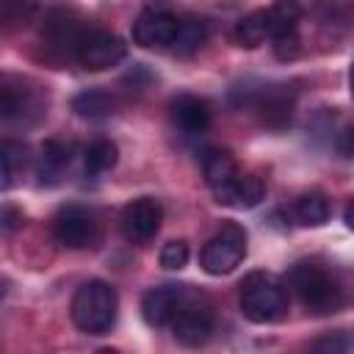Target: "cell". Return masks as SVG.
Wrapping results in <instances>:
<instances>
[{"label": "cell", "mask_w": 354, "mask_h": 354, "mask_svg": "<svg viewBox=\"0 0 354 354\" xmlns=\"http://www.w3.org/2000/svg\"><path fill=\"white\" fill-rule=\"evenodd\" d=\"M72 321L86 335H108L116 324L119 296L105 279L83 282L72 296Z\"/></svg>", "instance_id": "cell-1"}, {"label": "cell", "mask_w": 354, "mask_h": 354, "mask_svg": "<svg viewBox=\"0 0 354 354\" xmlns=\"http://www.w3.org/2000/svg\"><path fill=\"white\" fill-rule=\"evenodd\" d=\"M288 285L296 299L313 313H335L343 304V290L337 279L315 263H296L288 271Z\"/></svg>", "instance_id": "cell-2"}, {"label": "cell", "mask_w": 354, "mask_h": 354, "mask_svg": "<svg viewBox=\"0 0 354 354\" xmlns=\"http://www.w3.org/2000/svg\"><path fill=\"white\" fill-rule=\"evenodd\" d=\"M241 313L252 324H274L288 313V296L285 288L263 274L254 271L241 279Z\"/></svg>", "instance_id": "cell-3"}, {"label": "cell", "mask_w": 354, "mask_h": 354, "mask_svg": "<svg viewBox=\"0 0 354 354\" xmlns=\"http://www.w3.org/2000/svg\"><path fill=\"white\" fill-rule=\"evenodd\" d=\"M246 257V230L235 221H227L205 246L199 254V266L210 277H224L235 271Z\"/></svg>", "instance_id": "cell-4"}, {"label": "cell", "mask_w": 354, "mask_h": 354, "mask_svg": "<svg viewBox=\"0 0 354 354\" xmlns=\"http://www.w3.org/2000/svg\"><path fill=\"white\" fill-rule=\"evenodd\" d=\"M213 324H216L213 307L202 296L185 290V296H183V301H180L169 326H171L174 340H180L183 346H202L210 337Z\"/></svg>", "instance_id": "cell-5"}, {"label": "cell", "mask_w": 354, "mask_h": 354, "mask_svg": "<svg viewBox=\"0 0 354 354\" xmlns=\"http://www.w3.org/2000/svg\"><path fill=\"white\" fill-rule=\"evenodd\" d=\"M124 55H127V44L116 33L88 28V33L83 36V41L75 53V61L88 72H102V69H111L119 61H124Z\"/></svg>", "instance_id": "cell-6"}, {"label": "cell", "mask_w": 354, "mask_h": 354, "mask_svg": "<svg viewBox=\"0 0 354 354\" xmlns=\"http://www.w3.org/2000/svg\"><path fill=\"white\" fill-rule=\"evenodd\" d=\"M53 235L66 249H86L97 238V218L83 205H64L53 216Z\"/></svg>", "instance_id": "cell-7"}, {"label": "cell", "mask_w": 354, "mask_h": 354, "mask_svg": "<svg viewBox=\"0 0 354 354\" xmlns=\"http://www.w3.org/2000/svg\"><path fill=\"white\" fill-rule=\"evenodd\" d=\"M180 19L166 6H149L144 8L133 22V41L144 50H160L171 47Z\"/></svg>", "instance_id": "cell-8"}, {"label": "cell", "mask_w": 354, "mask_h": 354, "mask_svg": "<svg viewBox=\"0 0 354 354\" xmlns=\"http://www.w3.org/2000/svg\"><path fill=\"white\" fill-rule=\"evenodd\" d=\"M160 221H163V207H160V202L155 196H138V199L127 202L122 207V216H119L122 232L133 243L152 241L155 232L160 230Z\"/></svg>", "instance_id": "cell-9"}, {"label": "cell", "mask_w": 354, "mask_h": 354, "mask_svg": "<svg viewBox=\"0 0 354 354\" xmlns=\"http://www.w3.org/2000/svg\"><path fill=\"white\" fill-rule=\"evenodd\" d=\"M185 296V288L183 285H158V288H149L141 299V315L147 321V326L152 329H160V326H169L180 301Z\"/></svg>", "instance_id": "cell-10"}, {"label": "cell", "mask_w": 354, "mask_h": 354, "mask_svg": "<svg viewBox=\"0 0 354 354\" xmlns=\"http://www.w3.org/2000/svg\"><path fill=\"white\" fill-rule=\"evenodd\" d=\"M88 33L86 25H80L77 19H72L66 11H53L47 19H44V28H41V39L47 47L53 50H61V53H77L83 36Z\"/></svg>", "instance_id": "cell-11"}, {"label": "cell", "mask_w": 354, "mask_h": 354, "mask_svg": "<svg viewBox=\"0 0 354 354\" xmlns=\"http://www.w3.org/2000/svg\"><path fill=\"white\" fill-rule=\"evenodd\" d=\"M169 116L171 122L185 133V136H199L210 127V105L207 100L196 97V94H180L169 102Z\"/></svg>", "instance_id": "cell-12"}, {"label": "cell", "mask_w": 354, "mask_h": 354, "mask_svg": "<svg viewBox=\"0 0 354 354\" xmlns=\"http://www.w3.org/2000/svg\"><path fill=\"white\" fill-rule=\"evenodd\" d=\"M213 196L218 205H227L235 210H252L266 199V185L257 174H238L232 183L213 191Z\"/></svg>", "instance_id": "cell-13"}, {"label": "cell", "mask_w": 354, "mask_h": 354, "mask_svg": "<svg viewBox=\"0 0 354 354\" xmlns=\"http://www.w3.org/2000/svg\"><path fill=\"white\" fill-rule=\"evenodd\" d=\"M0 113L3 119H25L28 113L39 116L41 113V100L36 97L33 88H25L22 80H11L6 77L3 80V88H0Z\"/></svg>", "instance_id": "cell-14"}, {"label": "cell", "mask_w": 354, "mask_h": 354, "mask_svg": "<svg viewBox=\"0 0 354 354\" xmlns=\"http://www.w3.org/2000/svg\"><path fill=\"white\" fill-rule=\"evenodd\" d=\"M116 108H119L116 94H111L105 88H83L80 94L72 97V111L88 122H102V119L113 116Z\"/></svg>", "instance_id": "cell-15"}, {"label": "cell", "mask_w": 354, "mask_h": 354, "mask_svg": "<svg viewBox=\"0 0 354 354\" xmlns=\"http://www.w3.org/2000/svg\"><path fill=\"white\" fill-rule=\"evenodd\" d=\"M66 166H69V144H64L61 138H47L39 149V158H36L39 183H44V185L58 183Z\"/></svg>", "instance_id": "cell-16"}, {"label": "cell", "mask_w": 354, "mask_h": 354, "mask_svg": "<svg viewBox=\"0 0 354 354\" xmlns=\"http://www.w3.org/2000/svg\"><path fill=\"white\" fill-rule=\"evenodd\" d=\"M232 39L238 47L254 50L260 47L266 39H271V19H268V8H257L246 17H241L232 28Z\"/></svg>", "instance_id": "cell-17"}, {"label": "cell", "mask_w": 354, "mask_h": 354, "mask_svg": "<svg viewBox=\"0 0 354 354\" xmlns=\"http://www.w3.org/2000/svg\"><path fill=\"white\" fill-rule=\"evenodd\" d=\"M202 174H205V183L210 185V191H218L227 183H232L241 171H238L235 158L227 149H207L202 158Z\"/></svg>", "instance_id": "cell-18"}, {"label": "cell", "mask_w": 354, "mask_h": 354, "mask_svg": "<svg viewBox=\"0 0 354 354\" xmlns=\"http://www.w3.org/2000/svg\"><path fill=\"white\" fill-rule=\"evenodd\" d=\"M293 213L301 227H324L329 221V199L321 191H307L296 199Z\"/></svg>", "instance_id": "cell-19"}, {"label": "cell", "mask_w": 354, "mask_h": 354, "mask_svg": "<svg viewBox=\"0 0 354 354\" xmlns=\"http://www.w3.org/2000/svg\"><path fill=\"white\" fill-rule=\"evenodd\" d=\"M205 39H207V25L202 19L188 17V19H180L174 41H171V50L177 55H191V53H196L205 44Z\"/></svg>", "instance_id": "cell-20"}, {"label": "cell", "mask_w": 354, "mask_h": 354, "mask_svg": "<svg viewBox=\"0 0 354 354\" xmlns=\"http://www.w3.org/2000/svg\"><path fill=\"white\" fill-rule=\"evenodd\" d=\"M257 111H260V116H263L266 124L282 127V124L290 122L293 102L282 91H268V94H257Z\"/></svg>", "instance_id": "cell-21"}, {"label": "cell", "mask_w": 354, "mask_h": 354, "mask_svg": "<svg viewBox=\"0 0 354 354\" xmlns=\"http://www.w3.org/2000/svg\"><path fill=\"white\" fill-rule=\"evenodd\" d=\"M116 160H119V147H116L113 141H108V138L91 141V144L86 147V152H83V166H86L88 174L108 171V169L116 166Z\"/></svg>", "instance_id": "cell-22"}, {"label": "cell", "mask_w": 354, "mask_h": 354, "mask_svg": "<svg viewBox=\"0 0 354 354\" xmlns=\"http://www.w3.org/2000/svg\"><path fill=\"white\" fill-rule=\"evenodd\" d=\"M299 17H301V6H299V0H274V6L268 8V19H271V39H274L277 33L296 30Z\"/></svg>", "instance_id": "cell-23"}, {"label": "cell", "mask_w": 354, "mask_h": 354, "mask_svg": "<svg viewBox=\"0 0 354 354\" xmlns=\"http://www.w3.org/2000/svg\"><path fill=\"white\" fill-rule=\"evenodd\" d=\"M28 160V147L22 141H11V138H3L0 144V163H3V188L11 185V177L17 169H22Z\"/></svg>", "instance_id": "cell-24"}, {"label": "cell", "mask_w": 354, "mask_h": 354, "mask_svg": "<svg viewBox=\"0 0 354 354\" xmlns=\"http://www.w3.org/2000/svg\"><path fill=\"white\" fill-rule=\"evenodd\" d=\"M188 257H191V252H188L185 241H169V243H163L158 260H160V266L166 271H180V268L188 266Z\"/></svg>", "instance_id": "cell-25"}, {"label": "cell", "mask_w": 354, "mask_h": 354, "mask_svg": "<svg viewBox=\"0 0 354 354\" xmlns=\"http://www.w3.org/2000/svg\"><path fill=\"white\" fill-rule=\"evenodd\" d=\"M36 3L33 0H0V14H3V22L11 28V25H25L33 14Z\"/></svg>", "instance_id": "cell-26"}, {"label": "cell", "mask_w": 354, "mask_h": 354, "mask_svg": "<svg viewBox=\"0 0 354 354\" xmlns=\"http://www.w3.org/2000/svg\"><path fill=\"white\" fill-rule=\"evenodd\" d=\"M274 55L279 61H293L299 55V33L296 30H285V33H277L274 39Z\"/></svg>", "instance_id": "cell-27"}, {"label": "cell", "mask_w": 354, "mask_h": 354, "mask_svg": "<svg viewBox=\"0 0 354 354\" xmlns=\"http://www.w3.org/2000/svg\"><path fill=\"white\" fill-rule=\"evenodd\" d=\"M335 149H337L343 158H351V155H354V124L340 127V133L335 136Z\"/></svg>", "instance_id": "cell-28"}, {"label": "cell", "mask_w": 354, "mask_h": 354, "mask_svg": "<svg viewBox=\"0 0 354 354\" xmlns=\"http://www.w3.org/2000/svg\"><path fill=\"white\" fill-rule=\"evenodd\" d=\"M19 224H22V210L14 207V205H3V213H0V227H3V232H14Z\"/></svg>", "instance_id": "cell-29"}, {"label": "cell", "mask_w": 354, "mask_h": 354, "mask_svg": "<svg viewBox=\"0 0 354 354\" xmlns=\"http://www.w3.org/2000/svg\"><path fill=\"white\" fill-rule=\"evenodd\" d=\"M313 348L315 351H343L346 348V340H340V337H324V340H315Z\"/></svg>", "instance_id": "cell-30"}, {"label": "cell", "mask_w": 354, "mask_h": 354, "mask_svg": "<svg viewBox=\"0 0 354 354\" xmlns=\"http://www.w3.org/2000/svg\"><path fill=\"white\" fill-rule=\"evenodd\" d=\"M343 221H346V227L348 230H354V196L346 202V207H343Z\"/></svg>", "instance_id": "cell-31"}, {"label": "cell", "mask_w": 354, "mask_h": 354, "mask_svg": "<svg viewBox=\"0 0 354 354\" xmlns=\"http://www.w3.org/2000/svg\"><path fill=\"white\" fill-rule=\"evenodd\" d=\"M348 83H351V94H354V64H351V72H348Z\"/></svg>", "instance_id": "cell-32"}]
</instances>
